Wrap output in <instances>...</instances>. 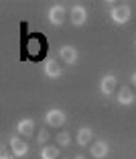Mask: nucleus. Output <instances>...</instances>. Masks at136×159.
Masks as SVG:
<instances>
[{"label":"nucleus","mask_w":136,"mask_h":159,"mask_svg":"<svg viewBox=\"0 0 136 159\" xmlns=\"http://www.w3.org/2000/svg\"><path fill=\"white\" fill-rule=\"evenodd\" d=\"M108 16H110V20H112L114 25H126L128 20L132 19V8H130V4H126V2H120V4H116L114 8H110Z\"/></svg>","instance_id":"obj_1"},{"label":"nucleus","mask_w":136,"mask_h":159,"mask_svg":"<svg viewBox=\"0 0 136 159\" xmlns=\"http://www.w3.org/2000/svg\"><path fill=\"white\" fill-rule=\"evenodd\" d=\"M67 14H69V10L65 8V4L55 2V4H51V6H49V10H47V20L53 25V27H61V25L65 23Z\"/></svg>","instance_id":"obj_2"},{"label":"nucleus","mask_w":136,"mask_h":159,"mask_svg":"<svg viewBox=\"0 0 136 159\" xmlns=\"http://www.w3.org/2000/svg\"><path fill=\"white\" fill-rule=\"evenodd\" d=\"M116 88H118V80L114 74H104L100 78V94H102L104 98L116 96Z\"/></svg>","instance_id":"obj_3"},{"label":"nucleus","mask_w":136,"mask_h":159,"mask_svg":"<svg viewBox=\"0 0 136 159\" xmlns=\"http://www.w3.org/2000/svg\"><path fill=\"white\" fill-rule=\"evenodd\" d=\"M8 147H10V153L14 155L16 159H23L28 155V143H24V137L20 135H12L8 139Z\"/></svg>","instance_id":"obj_4"},{"label":"nucleus","mask_w":136,"mask_h":159,"mask_svg":"<svg viewBox=\"0 0 136 159\" xmlns=\"http://www.w3.org/2000/svg\"><path fill=\"white\" fill-rule=\"evenodd\" d=\"M69 20L73 27H85L87 25V8L83 4H73L69 8Z\"/></svg>","instance_id":"obj_5"},{"label":"nucleus","mask_w":136,"mask_h":159,"mask_svg":"<svg viewBox=\"0 0 136 159\" xmlns=\"http://www.w3.org/2000/svg\"><path fill=\"white\" fill-rule=\"evenodd\" d=\"M67 120V114L65 110H61V108H49L47 112H45V122H47V126H63Z\"/></svg>","instance_id":"obj_6"},{"label":"nucleus","mask_w":136,"mask_h":159,"mask_svg":"<svg viewBox=\"0 0 136 159\" xmlns=\"http://www.w3.org/2000/svg\"><path fill=\"white\" fill-rule=\"evenodd\" d=\"M89 153H91V157L94 159H106L110 155V143L104 139H98L91 143V147H89Z\"/></svg>","instance_id":"obj_7"},{"label":"nucleus","mask_w":136,"mask_h":159,"mask_svg":"<svg viewBox=\"0 0 136 159\" xmlns=\"http://www.w3.org/2000/svg\"><path fill=\"white\" fill-rule=\"evenodd\" d=\"M59 57H61V61H65L69 66H75L77 59H79V51L73 45H61L59 47Z\"/></svg>","instance_id":"obj_8"},{"label":"nucleus","mask_w":136,"mask_h":159,"mask_svg":"<svg viewBox=\"0 0 136 159\" xmlns=\"http://www.w3.org/2000/svg\"><path fill=\"white\" fill-rule=\"evenodd\" d=\"M43 71H45V75H47L49 80H59L63 75V67L59 66V61H57V59H45V63H43Z\"/></svg>","instance_id":"obj_9"},{"label":"nucleus","mask_w":136,"mask_h":159,"mask_svg":"<svg viewBox=\"0 0 136 159\" xmlns=\"http://www.w3.org/2000/svg\"><path fill=\"white\" fill-rule=\"evenodd\" d=\"M116 102L120 104V106H132V104L136 102V94L132 92L128 86H122V88L116 92Z\"/></svg>","instance_id":"obj_10"},{"label":"nucleus","mask_w":136,"mask_h":159,"mask_svg":"<svg viewBox=\"0 0 136 159\" xmlns=\"http://www.w3.org/2000/svg\"><path fill=\"white\" fill-rule=\"evenodd\" d=\"M16 133H19L20 137H31L35 133V120L28 118V116L20 118V120L16 122Z\"/></svg>","instance_id":"obj_11"},{"label":"nucleus","mask_w":136,"mask_h":159,"mask_svg":"<svg viewBox=\"0 0 136 159\" xmlns=\"http://www.w3.org/2000/svg\"><path fill=\"white\" fill-rule=\"evenodd\" d=\"M94 139V131L89 129V126H79L77 129V133H75V143L79 147H85L89 145V141Z\"/></svg>","instance_id":"obj_12"},{"label":"nucleus","mask_w":136,"mask_h":159,"mask_svg":"<svg viewBox=\"0 0 136 159\" xmlns=\"http://www.w3.org/2000/svg\"><path fill=\"white\" fill-rule=\"evenodd\" d=\"M39 157H41V159H59V147H55V145H43Z\"/></svg>","instance_id":"obj_13"},{"label":"nucleus","mask_w":136,"mask_h":159,"mask_svg":"<svg viewBox=\"0 0 136 159\" xmlns=\"http://www.w3.org/2000/svg\"><path fill=\"white\" fill-rule=\"evenodd\" d=\"M55 141H57V147H69L71 145V135L69 133H57V137H55Z\"/></svg>","instance_id":"obj_14"},{"label":"nucleus","mask_w":136,"mask_h":159,"mask_svg":"<svg viewBox=\"0 0 136 159\" xmlns=\"http://www.w3.org/2000/svg\"><path fill=\"white\" fill-rule=\"evenodd\" d=\"M47 141H49V131L47 129H41L39 135H37V143L41 145V143H47Z\"/></svg>","instance_id":"obj_15"},{"label":"nucleus","mask_w":136,"mask_h":159,"mask_svg":"<svg viewBox=\"0 0 136 159\" xmlns=\"http://www.w3.org/2000/svg\"><path fill=\"white\" fill-rule=\"evenodd\" d=\"M14 155L12 153H8V149L6 147H0V159H12Z\"/></svg>","instance_id":"obj_16"},{"label":"nucleus","mask_w":136,"mask_h":159,"mask_svg":"<svg viewBox=\"0 0 136 159\" xmlns=\"http://www.w3.org/2000/svg\"><path fill=\"white\" fill-rule=\"evenodd\" d=\"M130 84L136 86V71H132V74H130Z\"/></svg>","instance_id":"obj_17"},{"label":"nucleus","mask_w":136,"mask_h":159,"mask_svg":"<svg viewBox=\"0 0 136 159\" xmlns=\"http://www.w3.org/2000/svg\"><path fill=\"white\" fill-rule=\"evenodd\" d=\"M73 159H85V157H83V155H75Z\"/></svg>","instance_id":"obj_18"},{"label":"nucleus","mask_w":136,"mask_h":159,"mask_svg":"<svg viewBox=\"0 0 136 159\" xmlns=\"http://www.w3.org/2000/svg\"><path fill=\"white\" fill-rule=\"evenodd\" d=\"M134 47H136V39H134Z\"/></svg>","instance_id":"obj_19"},{"label":"nucleus","mask_w":136,"mask_h":159,"mask_svg":"<svg viewBox=\"0 0 136 159\" xmlns=\"http://www.w3.org/2000/svg\"><path fill=\"white\" fill-rule=\"evenodd\" d=\"M134 88H136V86H134Z\"/></svg>","instance_id":"obj_20"}]
</instances>
